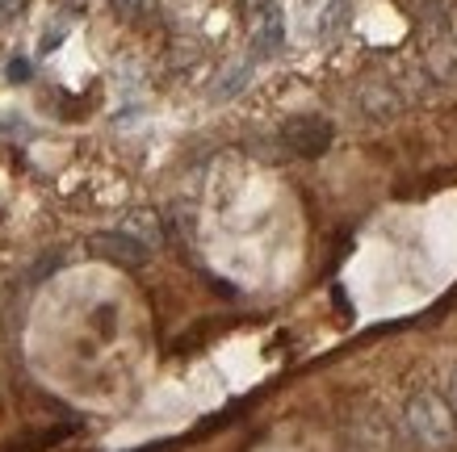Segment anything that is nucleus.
Instances as JSON below:
<instances>
[{
	"label": "nucleus",
	"mask_w": 457,
	"mask_h": 452,
	"mask_svg": "<svg viewBox=\"0 0 457 452\" xmlns=\"http://www.w3.org/2000/svg\"><path fill=\"white\" fill-rule=\"evenodd\" d=\"M403 423H407V431H411V440H416V444H424V448H432V452L449 448V444H453V436H457L453 407H449L441 394H428V390H420V394L407 398Z\"/></svg>",
	"instance_id": "1"
},
{
	"label": "nucleus",
	"mask_w": 457,
	"mask_h": 452,
	"mask_svg": "<svg viewBox=\"0 0 457 452\" xmlns=\"http://www.w3.org/2000/svg\"><path fill=\"white\" fill-rule=\"evenodd\" d=\"M84 247H88L93 260L118 264V268H139V264H147V256H152V247L139 243L135 234H126V231H97V234H88Z\"/></svg>",
	"instance_id": "2"
},
{
	"label": "nucleus",
	"mask_w": 457,
	"mask_h": 452,
	"mask_svg": "<svg viewBox=\"0 0 457 452\" xmlns=\"http://www.w3.org/2000/svg\"><path fill=\"white\" fill-rule=\"evenodd\" d=\"M281 143H286L294 155H303V160H319L323 151L332 147V122H328V118H315V113L290 118V122L281 126Z\"/></svg>",
	"instance_id": "3"
},
{
	"label": "nucleus",
	"mask_w": 457,
	"mask_h": 452,
	"mask_svg": "<svg viewBox=\"0 0 457 452\" xmlns=\"http://www.w3.org/2000/svg\"><path fill=\"white\" fill-rule=\"evenodd\" d=\"M357 105H361V113H365L370 122H390V118H399V113H403V93L390 80L374 76V80L361 84Z\"/></svg>",
	"instance_id": "4"
},
{
	"label": "nucleus",
	"mask_w": 457,
	"mask_h": 452,
	"mask_svg": "<svg viewBox=\"0 0 457 452\" xmlns=\"http://www.w3.org/2000/svg\"><path fill=\"white\" fill-rule=\"evenodd\" d=\"M424 68L436 84H453L457 80V42L453 38H441L428 46V55H424Z\"/></svg>",
	"instance_id": "5"
},
{
	"label": "nucleus",
	"mask_w": 457,
	"mask_h": 452,
	"mask_svg": "<svg viewBox=\"0 0 457 452\" xmlns=\"http://www.w3.org/2000/svg\"><path fill=\"white\" fill-rule=\"evenodd\" d=\"M281 42H286V21H281L278 9H269V13H264V21H261V29H256L252 51H256L261 59H269V55H278V51H281Z\"/></svg>",
	"instance_id": "6"
},
{
	"label": "nucleus",
	"mask_w": 457,
	"mask_h": 452,
	"mask_svg": "<svg viewBox=\"0 0 457 452\" xmlns=\"http://www.w3.org/2000/svg\"><path fill=\"white\" fill-rule=\"evenodd\" d=\"M348 9H353L348 0H328V9L319 13V26H315L319 38H336V34L345 29V21H348Z\"/></svg>",
	"instance_id": "7"
},
{
	"label": "nucleus",
	"mask_w": 457,
	"mask_h": 452,
	"mask_svg": "<svg viewBox=\"0 0 457 452\" xmlns=\"http://www.w3.org/2000/svg\"><path fill=\"white\" fill-rule=\"evenodd\" d=\"M248 80H252V63H239V68H231L219 84H214V96H219V101H227V96H236Z\"/></svg>",
	"instance_id": "8"
},
{
	"label": "nucleus",
	"mask_w": 457,
	"mask_h": 452,
	"mask_svg": "<svg viewBox=\"0 0 457 452\" xmlns=\"http://www.w3.org/2000/svg\"><path fill=\"white\" fill-rule=\"evenodd\" d=\"M110 4L122 21H143V17L155 9V0H110Z\"/></svg>",
	"instance_id": "9"
},
{
	"label": "nucleus",
	"mask_w": 457,
	"mask_h": 452,
	"mask_svg": "<svg viewBox=\"0 0 457 452\" xmlns=\"http://www.w3.org/2000/svg\"><path fill=\"white\" fill-rule=\"evenodd\" d=\"M26 4L29 0H0V26H4V21H13V17H21Z\"/></svg>",
	"instance_id": "10"
},
{
	"label": "nucleus",
	"mask_w": 457,
	"mask_h": 452,
	"mask_svg": "<svg viewBox=\"0 0 457 452\" xmlns=\"http://www.w3.org/2000/svg\"><path fill=\"white\" fill-rule=\"evenodd\" d=\"M9 80H13V84L29 80V63H26V59H13V63H9Z\"/></svg>",
	"instance_id": "11"
},
{
	"label": "nucleus",
	"mask_w": 457,
	"mask_h": 452,
	"mask_svg": "<svg viewBox=\"0 0 457 452\" xmlns=\"http://www.w3.org/2000/svg\"><path fill=\"white\" fill-rule=\"evenodd\" d=\"M445 402H449V407H453V411H457V369L449 373V398H445Z\"/></svg>",
	"instance_id": "12"
},
{
	"label": "nucleus",
	"mask_w": 457,
	"mask_h": 452,
	"mask_svg": "<svg viewBox=\"0 0 457 452\" xmlns=\"http://www.w3.org/2000/svg\"><path fill=\"white\" fill-rule=\"evenodd\" d=\"M261 4H273V0H261Z\"/></svg>",
	"instance_id": "13"
}]
</instances>
